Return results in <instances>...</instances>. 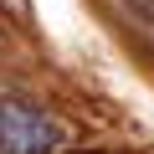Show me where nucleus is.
Masks as SVG:
<instances>
[{"mask_svg":"<svg viewBox=\"0 0 154 154\" xmlns=\"http://www.w3.org/2000/svg\"><path fill=\"white\" fill-rule=\"evenodd\" d=\"M67 144V128L26 103V98H0V154H62Z\"/></svg>","mask_w":154,"mask_h":154,"instance_id":"nucleus-1","label":"nucleus"}]
</instances>
